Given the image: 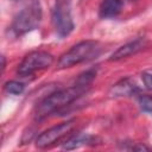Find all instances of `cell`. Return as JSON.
Here are the masks:
<instances>
[{"label": "cell", "mask_w": 152, "mask_h": 152, "mask_svg": "<svg viewBox=\"0 0 152 152\" xmlns=\"http://www.w3.org/2000/svg\"><path fill=\"white\" fill-rule=\"evenodd\" d=\"M87 87L76 84L62 90H57L49 96H46L42 102L38 103L36 108V116L38 119H43L55 112L63 109L64 107L69 106L76 99H78Z\"/></svg>", "instance_id": "1"}, {"label": "cell", "mask_w": 152, "mask_h": 152, "mask_svg": "<svg viewBox=\"0 0 152 152\" xmlns=\"http://www.w3.org/2000/svg\"><path fill=\"white\" fill-rule=\"evenodd\" d=\"M101 51L100 44L95 40H83L70 48L58 59V68H70L96 57Z\"/></svg>", "instance_id": "2"}, {"label": "cell", "mask_w": 152, "mask_h": 152, "mask_svg": "<svg viewBox=\"0 0 152 152\" xmlns=\"http://www.w3.org/2000/svg\"><path fill=\"white\" fill-rule=\"evenodd\" d=\"M42 20V6L38 0L27 2L14 17L12 23V31L17 34H24L38 27Z\"/></svg>", "instance_id": "3"}, {"label": "cell", "mask_w": 152, "mask_h": 152, "mask_svg": "<svg viewBox=\"0 0 152 152\" xmlns=\"http://www.w3.org/2000/svg\"><path fill=\"white\" fill-rule=\"evenodd\" d=\"M52 24L59 37L70 34L74 30L71 17V0H56L52 10Z\"/></svg>", "instance_id": "4"}, {"label": "cell", "mask_w": 152, "mask_h": 152, "mask_svg": "<svg viewBox=\"0 0 152 152\" xmlns=\"http://www.w3.org/2000/svg\"><path fill=\"white\" fill-rule=\"evenodd\" d=\"M53 63V56L45 51H32L26 55L23 62L18 66V74L20 76L32 75L38 70H44L51 66Z\"/></svg>", "instance_id": "5"}, {"label": "cell", "mask_w": 152, "mask_h": 152, "mask_svg": "<svg viewBox=\"0 0 152 152\" xmlns=\"http://www.w3.org/2000/svg\"><path fill=\"white\" fill-rule=\"evenodd\" d=\"M75 126H76V120L72 119V120L61 122V124L44 131L36 139V146L38 148H46V147L52 146L53 144L59 141L62 138L70 134V132L75 128Z\"/></svg>", "instance_id": "6"}, {"label": "cell", "mask_w": 152, "mask_h": 152, "mask_svg": "<svg viewBox=\"0 0 152 152\" xmlns=\"http://www.w3.org/2000/svg\"><path fill=\"white\" fill-rule=\"evenodd\" d=\"M144 46V40L142 39H135L133 42H129L122 46H120L118 50H115L109 61H119V59H122V58H126V57H129L134 53H137L138 51H140Z\"/></svg>", "instance_id": "7"}, {"label": "cell", "mask_w": 152, "mask_h": 152, "mask_svg": "<svg viewBox=\"0 0 152 152\" xmlns=\"http://www.w3.org/2000/svg\"><path fill=\"white\" fill-rule=\"evenodd\" d=\"M138 91L137 84L131 81L129 78L121 80L116 84H114L109 91V95L112 97H120V96H131L134 93Z\"/></svg>", "instance_id": "8"}, {"label": "cell", "mask_w": 152, "mask_h": 152, "mask_svg": "<svg viewBox=\"0 0 152 152\" xmlns=\"http://www.w3.org/2000/svg\"><path fill=\"white\" fill-rule=\"evenodd\" d=\"M121 8L122 4L120 0H102L99 13L101 18H113L121 12Z\"/></svg>", "instance_id": "9"}, {"label": "cell", "mask_w": 152, "mask_h": 152, "mask_svg": "<svg viewBox=\"0 0 152 152\" xmlns=\"http://www.w3.org/2000/svg\"><path fill=\"white\" fill-rule=\"evenodd\" d=\"M91 138L89 135H83V134H77L72 138H70L64 145H63V148L64 150H74V148H77L82 145H86L87 142H90Z\"/></svg>", "instance_id": "10"}, {"label": "cell", "mask_w": 152, "mask_h": 152, "mask_svg": "<svg viewBox=\"0 0 152 152\" xmlns=\"http://www.w3.org/2000/svg\"><path fill=\"white\" fill-rule=\"evenodd\" d=\"M24 89H25V86L18 81H7L5 83V90L10 94L18 95V94H21Z\"/></svg>", "instance_id": "11"}, {"label": "cell", "mask_w": 152, "mask_h": 152, "mask_svg": "<svg viewBox=\"0 0 152 152\" xmlns=\"http://www.w3.org/2000/svg\"><path fill=\"white\" fill-rule=\"evenodd\" d=\"M139 104L144 112L152 113V96L148 95H140L139 96Z\"/></svg>", "instance_id": "12"}, {"label": "cell", "mask_w": 152, "mask_h": 152, "mask_svg": "<svg viewBox=\"0 0 152 152\" xmlns=\"http://www.w3.org/2000/svg\"><path fill=\"white\" fill-rule=\"evenodd\" d=\"M141 78H142V82H144L145 87L148 90H152V74L144 72V74H141Z\"/></svg>", "instance_id": "13"}, {"label": "cell", "mask_w": 152, "mask_h": 152, "mask_svg": "<svg viewBox=\"0 0 152 152\" xmlns=\"http://www.w3.org/2000/svg\"><path fill=\"white\" fill-rule=\"evenodd\" d=\"M132 150H137V151H150L151 148L145 146V145H134L132 146Z\"/></svg>", "instance_id": "14"}, {"label": "cell", "mask_w": 152, "mask_h": 152, "mask_svg": "<svg viewBox=\"0 0 152 152\" xmlns=\"http://www.w3.org/2000/svg\"><path fill=\"white\" fill-rule=\"evenodd\" d=\"M120 1H121V4L124 5L125 2H128V1H132V0H120Z\"/></svg>", "instance_id": "15"}, {"label": "cell", "mask_w": 152, "mask_h": 152, "mask_svg": "<svg viewBox=\"0 0 152 152\" xmlns=\"http://www.w3.org/2000/svg\"><path fill=\"white\" fill-rule=\"evenodd\" d=\"M12 1H17V0H12Z\"/></svg>", "instance_id": "16"}]
</instances>
